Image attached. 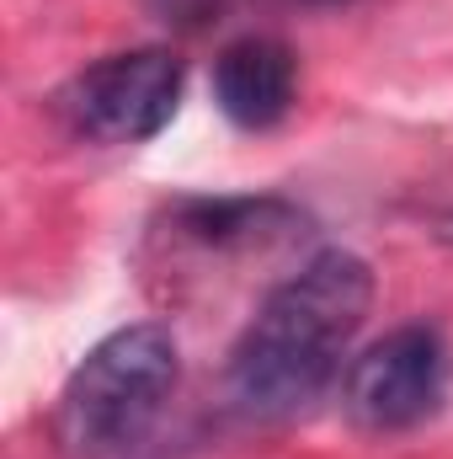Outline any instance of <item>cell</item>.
<instances>
[{
    "mask_svg": "<svg viewBox=\"0 0 453 459\" xmlns=\"http://www.w3.org/2000/svg\"><path fill=\"white\" fill-rule=\"evenodd\" d=\"M176 337L155 321L102 337L59 390L54 438L64 459H128L144 449L176 395Z\"/></svg>",
    "mask_w": 453,
    "mask_h": 459,
    "instance_id": "obj_2",
    "label": "cell"
},
{
    "mask_svg": "<svg viewBox=\"0 0 453 459\" xmlns=\"http://www.w3.org/2000/svg\"><path fill=\"white\" fill-rule=\"evenodd\" d=\"M304 214L278 198H198L176 209V235L203 251H261L278 240H294Z\"/></svg>",
    "mask_w": 453,
    "mask_h": 459,
    "instance_id": "obj_6",
    "label": "cell"
},
{
    "mask_svg": "<svg viewBox=\"0 0 453 459\" xmlns=\"http://www.w3.org/2000/svg\"><path fill=\"white\" fill-rule=\"evenodd\" d=\"M373 305V273L352 251H321L288 273L229 352V401L251 422L310 406L341 374Z\"/></svg>",
    "mask_w": 453,
    "mask_h": 459,
    "instance_id": "obj_1",
    "label": "cell"
},
{
    "mask_svg": "<svg viewBox=\"0 0 453 459\" xmlns=\"http://www.w3.org/2000/svg\"><path fill=\"white\" fill-rule=\"evenodd\" d=\"M449 395V342L438 326H395L357 352L341 379V406L363 433L422 428Z\"/></svg>",
    "mask_w": 453,
    "mask_h": 459,
    "instance_id": "obj_4",
    "label": "cell"
},
{
    "mask_svg": "<svg viewBox=\"0 0 453 459\" xmlns=\"http://www.w3.org/2000/svg\"><path fill=\"white\" fill-rule=\"evenodd\" d=\"M182 59L171 48H128L81 70L59 91V117L91 144H144L155 139L182 102Z\"/></svg>",
    "mask_w": 453,
    "mask_h": 459,
    "instance_id": "obj_3",
    "label": "cell"
},
{
    "mask_svg": "<svg viewBox=\"0 0 453 459\" xmlns=\"http://www.w3.org/2000/svg\"><path fill=\"white\" fill-rule=\"evenodd\" d=\"M432 235H438V240H449V246H453V214H443V220H438V230H432Z\"/></svg>",
    "mask_w": 453,
    "mask_h": 459,
    "instance_id": "obj_8",
    "label": "cell"
},
{
    "mask_svg": "<svg viewBox=\"0 0 453 459\" xmlns=\"http://www.w3.org/2000/svg\"><path fill=\"white\" fill-rule=\"evenodd\" d=\"M155 11L166 16V22H214L219 11H225V0H155Z\"/></svg>",
    "mask_w": 453,
    "mask_h": 459,
    "instance_id": "obj_7",
    "label": "cell"
},
{
    "mask_svg": "<svg viewBox=\"0 0 453 459\" xmlns=\"http://www.w3.org/2000/svg\"><path fill=\"white\" fill-rule=\"evenodd\" d=\"M299 59L278 38H240L214 59V102L240 128H272L294 113Z\"/></svg>",
    "mask_w": 453,
    "mask_h": 459,
    "instance_id": "obj_5",
    "label": "cell"
}]
</instances>
